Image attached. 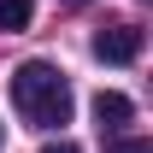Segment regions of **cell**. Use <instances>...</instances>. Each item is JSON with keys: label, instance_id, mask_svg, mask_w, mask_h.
<instances>
[{"label": "cell", "instance_id": "cell-1", "mask_svg": "<svg viewBox=\"0 0 153 153\" xmlns=\"http://www.w3.org/2000/svg\"><path fill=\"white\" fill-rule=\"evenodd\" d=\"M6 88H12V106L24 112V124H36V130H65L71 124V82L47 59L18 65V71L6 76Z\"/></svg>", "mask_w": 153, "mask_h": 153}, {"label": "cell", "instance_id": "cell-2", "mask_svg": "<svg viewBox=\"0 0 153 153\" xmlns=\"http://www.w3.org/2000/svg\"><path fill=\"white\" fill-rule=\"evenodd\" d=\"M94 59H106V65H135V59H141V30H135V24H106V30H94Z\"/></svg>", "mask_w": 153, "mask_h": 153}, {"label": "cell", "instance_id": "cell-3", "mask_svg": "<svg viewBox=\"0 0 153 153\" xmlns=\"http://www.w3.org/2000/svg\"><path fill=\"white\" fill-rule=\"evenodd\" d=\"M94 118H100V130H124V124H130L135 118V106H130V94H118V88H100L94 94Z\"/></svg>", "mask_w": 153, "mask_h": 153}, {"label": "cell", "instance_id": "cell-4", "mask_svg": "<svg viewBox=\"0 0 153 153\" xmlns=\"http://www.w3.org/2000/svg\"><path fill=\"white\" fill-rule=\"evenodd\" d=\"M30 18H36V0H0V30L6 36L30 30Z\"/></svg>", "mask_w": 153, "mask_h": 153}, {"label": "cell", "instance_id": "cell-5", "mask_svg": "<svg viewBox=\"0 0 153 153\" xmlns=\"http://www.w3.org/2000/svg\"><path fill=\"white\" fill-rule=\"evenodd\" d=\"M112 153H153V141H141V135H118Z\"/></svg>", "mask_w": 153, "mask_h": 153}, {"label": "cell", "instance_id": "cell-6", "mask_svg": "<svg viewBox=\"0 0 153 153\" xmlns=\"http://www.w3.org/2000/svg\"><path fill=\"white\" fill-rule=\"evenodd\" d=\"M41 153H82L76 141H53V147H41Z\"/></svg>", "mask_w": 153, "mask_h": 153}, {"label": "cell", "instance_id": "cell-7", "mask_svg": "<svg viewBox=\"0 0 153 153\" xmlns=\"http://www.w3.org/2000/svg\"><path fill=\"white\" fill-rule=\"evenodd\" d=\"M0 141H6V130H0Z\"/></svg>", "mask_w": 153, "mask_h": 153}]
</instances>
